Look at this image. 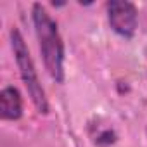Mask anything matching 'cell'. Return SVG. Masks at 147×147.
Wrapping results in <instances>:
<instances>
[{"label": "cell", "mask_w": 147, "mask_h": 147, "mask_svg": "<svg viewBox=\"0 0 147 147\" xmlns=\"http://www.w3.org/2000/svg\"><path fill=\"white\" fill-rule=\"evenodd\" d=\"M31 14H33L35 33L38 38V47L42 52L45 69L55 83H64V78H66V73H64L66 50H64L62 36L59 33V26L50 18V14L47 12V9L42 4H33Z\"/></svg>", "instance_id": "obj_1"}, {"label": "cell", "mask_w": 147, "mask_h": 147, "mask_svg": "<svg viewBox=\"0 0 147 147\" xmlns=\"http://www.w3.org/2000/svg\"><path fill=\"white\" fill-rule=\"evenodd\" d=\"M11 47H12V52H14L16 64L19 67L21 80H23V83L28 90V95H30L31 102L35 104L38 113L47 114L49 113V100H47L45 90L40 83L35 62H33L31 54H30V49H28V45H26V42H24V38H23V35L18 28L11 30Z\"/></svg>", "instance_id": "obj_2"}, {"label": "cell", "mask_w": 147, "mask_h": 147, "mask_svg": "<svg viewBox=\"0 0 147 147\" xmlns=\"http://www.w3.org/2000/svg\"><path fill=\"white\" fill-rule=\"evenodd\" d=\"M106 11L111 30L121 38H133L138 24V12L135 4L128 0H109L106 4Z\"/></svg>", "instance_id": "obj_3"}, {"label": "cell", "mask_w": 147, "mask_h": 147, "mask_svg": "<svg viewBox=\"0 0 147 147\" xmlns=\"http://www.w3.org/2000/svg\"><path fill=\"white\" fill-rule=\"evenodd\" d=\"M23 116V97L16 87H5L0 92V118L16 121Z\"/></svg>", "instance_id": "obj_4"}, {"label": "cell", "mask_w": 147, "mask_h": 147, "mask_svg": "<svg viewBox=\"0 0 147 147\" xmlns=\"http://www.w3.org/2000/svg\"><path fill=\"white\" fill-rule=\"evenodd\" d=\"M114 142H116V133L113 130H106L97 138V144L99 145H109V144H114Z\"/></svg>", "instance_id": "obj_5"}]
</instances>
